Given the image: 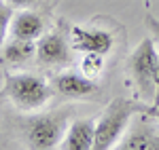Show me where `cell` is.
I'll list each match as a JSON object with an SVG mask.
<instances>
[{"mask_svg":"<svg viewBox=\"0 0 159 150\" xmlns=\"http://www.w3.org/2000/svg\"><path fill=\"white\" fill-rule=\"evenodd\" d=\"M53 87L36 74H7L4 95L19 110H38L49 101Z\"/></svg>","mask_w":159,"mask_h":150,"instance_id":"2","label":"cell"},{"mask_svg":"<svg viewBox=\"0 0 159 150\" xmlns=\"http://www.w3.org/2000/svg\"><path fill=\"white\" fill-rule=\"evenodd\" d=\"M66 121H68V112H51L32 118L24 131L25 144L36 150L57 148L66 135V125H68Z\"/></svg>","mask_w":159,"mask_h":150,"instance_id":"4","label":"cell"},{"mask_svg":"<svg viewBox=\"0 0 159 150\" xmlns=\"http://www.w3.org/2000/svg\"><path fill=\"white\" fill-rule=\"evenodd\" d=\"M0 55L4 57V62L19 66V63H25L32 55H36V45H34V40H24V38L11 36L9 42H4Z\"/></svg>","mask_w":159,"mask_h":150,"instance_id":"11","label":"cell"},{"mask_svg":"<svg viewBox=\"0 0 159 150\" xmlns=\"http://www.w3.org/2000/svg\"><path fill=\"white\" fill-rule=\"evenodd\" d=\"M159 53L153 38H142L129 55V74L136 85V93L142 100L155 97V72H157Z\"/></svg>","mask_w":159,"mask_h":150,"instance_id":"3","label":"cell"},{"mask_svg":"<svg viewBox=\"0 0 159 150\" xmlns=\"http://www.w3.org/2000/svg\"><path fill=\"white\" fill-rule=\"evenodd\" d=\"M153 104L159 106V59H157V72H155V97H153Z\"/></svg>","mask_w":159,"mask_h":150,"instance_id":"17","label":"cell"},{"mask_svg":"<svg viewBox=\"0 0 159 150\" xmlns=\"http://www.w3.org/2000/svg\"><path fill=\"white\" fill-rule=\"evenodd\" d=\"M96 142V121L93 118H76L66 129L60 148L64 150H93Z\"/></svg>","mask_w":159,"mask_h":150,"instance_id":"9","label":"cell"},{"mask_svg":"<svg viewBox=\"0 0 159 150\" xmlns=\"http://www.w3.org/2000/svg\"><path fill=\"white\" fill-rule=\"evenodd\" d=\"M134 114H138V106L132 100H123L117 97L104 108V112L100 114L96 121V142L93 150H110L117 148V144L121 142L123 133L127 131V127L132 123Z\"/></svg>","mask_w":159,"mask_h":150,"instance_id":"1","label":"cell"},{"mask_svg":"<svg viewBox=\"0 0 159 150\" xmlns=\"http://www.w3.org/2000/svg\"><path fill=\"white\" fill-rule=\"evenodd\" d=\"M144 4H147V9H148V4H151V0H144Z\"/></svg>","mask_w":159,"mask_h":150,"instance_id":"18","label":"cell"},{"mask_svg":"<svg viewBox=\"0 0 159 150\" xmlns=\"http://www.w3.org/2000/svg\"><path fill=\"white\" fill-rule=\"evenodd\" d=\"M45 32L43 17L34 11H19L11 19V36L24 40H38Z\"/></svg>","mask_w":159,"mask_h":150,"instance_id":"10","label":"cell"},{"mask_svg":"<svg viewBox=\"0 0 159 150\" xmlns=\"http://www.w3.org/2000/svg\"><path fill=\"white\" fill-rule=\"evenodd\" d=\"M138 106V112H144V114H148V116H153V118H157L159 121V106H148V104H136Z\"/></svg>","mask_w":159,"mask_h":150,"instance_id":"15","label":"cell"},{"mask_svg":"<svg viewBox=\"0 0 159 150\" xmlns=\"http://www.w3.org/2000/svg\"><path fill=\"white\" fill-rule=\"evenodd\" d=\"M102 66H104V55H98V53H85V57H83V62H81V72L91 78V76L100 74Z\"/></svg>","mask_w":159,"mask_h":150,"instance_id":"12","label":"cell"},{"mask_svg":"<svg viewBox=\"0 0 159 150\" xmlns=\"http://www.w3.org/2000/svg\"><path fill=\"white\" fill-rule=\"evenodd\" d=\"M70 45L79 53H98V55H108L115 38L110 32L100 30V28H81L72 25L70 28Z\"/></svg>","mask_w":159,"mask_h":150,"instance_id":"7","label":"cell"},{"mask_svg":"<svg viewBox=\"0 0 159 150\" xmlns=\"http://www.w3.org/2000/svg\"><path fill=\"white\" fill-rule=\"evenodd\" d=\"M144 24H147L148 32L153 34V38H157V40H159V19H157V17L151 15V13H147V15H144Z\"/></svg>","mask_w":159,"mask_h":150,"instance_id":"14","label":"cell"},{"mask_svg":"<svg viewBox=\"0 0 159 150\" xmlns=\"http://www.w3.org/2000/svg\"><path fill=\"white\" fill-rule=\"evenodd\" d=\"M9 4H11L13 9H28V6H32V4H36L40 0H7Z\"/></svg>","mask_w":159,"mask_h":150,"instance_id":"16","label":"cell"},{"mask_svg":"<svg viewBox=\"0 0 159 150\" xmlns=\"http://www.w3.org/2000/svg\"><path fill=\"white\" fill-rule=\"evenodd\" d=\"M72 45L70 38H66L61 32H49L43 34L36 40V59L43 66H64L72 59Z\"/></svg>","mask_w":159,"mask_h":150,"instance_id":"6","label":"cell"},{"mask_svg":"<svg viewBox=\"0 0 159 150\" xmlns=\"http://www.w3.org/2000/svg\"><path fill=\"white\" fill-rule=\"evenodd\" d=\"M11 19H13V6L7 0H0V53H2V47H4L7 30L11 28Z\"/></svg>","mask_w":159,"mask_h":150,"instance_id":"13","label":"cell"},{"mask_svg":"<svg viewBox=\"0 0 159 150\" xmlns=\"http://www.w3.org/2000/svg\"><path fill=\"white\" fill-rule=\"evenodd\" d=\"M51 87L55 93H60L64 97H72V100H83V97H91L98 93V85L83 72H60L53 76Z\"/></svg>","mask_w":159,"mask_h":150,"instance_id":"8","label":"cell"},{"mask_svg":"<svg viewBox=\"0 0 159 150\" xmlns=\"http://www.w3.org/2000/svg\"><path fill=\"white\" fill-rule=\"evenodd\" d=\"M157 123H153V116L138 112L134 123L127 127L121 142L117 144V148L119 150H159V125Z\"/></svg>","mask_w":159,"mask_h":150,"instance_id":"5","label":"cell"}]
</instances>
